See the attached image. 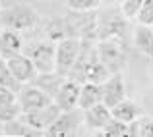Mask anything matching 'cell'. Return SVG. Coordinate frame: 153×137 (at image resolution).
Masks as SVG:
<instances>
[{
	"instance_id": "23",
	"label": "cell",
	"mask_w": 153,
	"mask_h": 137,
	"mask_svg": "<svg viewBox=\"0 0 153 137\" xmlns=\"http://www.w3.org/2000/svg\"><path fill=\"white\" fill-rule=\"evenodd\" d=\"M142 4H143V0H122L120 8H122V14L126 18H136L140 8H142Z\"/></svg>"
},
{
	"instance_id": "8",
	"label": "cell",
	"mask_w": 153,
	"mask_h": 137,
	"mask_svg": "<svg viewBox=\"0 0 153 137\" xmlns=\"http://www.w3.org/2000/svg\"><path fill=\"white\" fill-rule=\"evenodd\" d=\"M6 62H8L10 71L22 83H31L35 77H37V74H39L37 68H35V64H33V60H31L29 56L22 54V52H19V54H16V56H12V58H8Z\"/></svg>"
},
{
	"instance_id": "14",
	"label": "cell",
	"mask_w": 153,
	"mask_h": 137,
	"mask_svg": "<svg viewBox=\"0 0 153 137\" xmlns=\"http://www.w3.org/2000/svg\"><path fill=\"white\" fill-rule=\"evenodd\" d=\"M64 81H66L64 75H60L58 71H51V74H37V77H35L31 83H35L37 87H41V89L49 96H52V100H54L56 93L60 91V87H62Z\"/></svg>"
},
{
	"instance_id": "12",
	"label": "cell",
	"mask_w": 153,
	"mask_h": 137,
	"mask_svg": "<svg viewBox=\"0 0 153 137\" xmlns=\"http://www.w3.org/2000/svg\"><path fill=\"white\" fill-rule=\"evenodd\" d=\"M111 118H112V112L105 102H99L95 106L83 110V124L87 127H91V130H103L105 124Z\"/></svg>"
},
{
	"instance_id": "11",
	"label": "cell",
	"mask_w": 153,
	"mask_h": 137,
	"mask_svg": "<svg viewBox=\"0 0 153 137\" xmlns=\"http://www.w3.org/2000/svg\"><path fill=\"white\" fill-rule=\"evenodd\" d=\"M22 46H23V41H22L19 31L6 29V27H4L2 33H0V58L8 60V58H12V56L19 54V52H22Z\"/></svg>"
},
{
	"instance_id": "29",
	"label": "cell",
	"mask_w": 153,
	"mask_h": 137,
	"mask_svg": "<svg viewBox=\"0 0 153 137\" xmlns=\"http://www.w3.org/2000/svg\"><path fill=\"white\" fill-rule=\"evenodd\" d=\"M0 12H2V4H0Z\"/></svg>"
},
{
	"instance_id": "10",
	"label": "cell",
	"mask_w": 153,
	"mask_h": 137,
	"mask_svg": "<svg viewBox=\"0 0 153 137\" xmlns=\"http://www.w3.org/2000/svg\"><path fill=\"white\" fill-rule=\"evenodd\" d=\"M97 56L105 66H107V70L112 71V74L118 71V68L122 66V62H124L120 45L114 43V41H103L101 45L97 46Z\"/></svg>"
},
{
	"instance_id": "24",
	"label": "cell",
	"mask_w": 153,
	"mask_h": 137,
	"mask_svg": "<svg viewBox=\"0 0 153 137\" xmlns=\"http://www.w3.org/2000/svg\"><path fill=\"white\" fill-rule=\"evenodd\" d=\"M140 124V137H153V118H142Z\"/></svg>"
},
{
	"instance_id": "1",
	"label": "cell",
	"mask_w": 153,
	"mask_h": 137,
	"mask_svg": "<svg viewBox=\"0 0 153 137\" xmlns=\"http://www.w3.org/2000/svg\"><path fill=\"white\" fill-rule=\"evenodd\" d=\"M0 19H2V25L6 29L25 31L37 25L39 14L27 4H16V6H10L0 12Z\"/></svg>"
},
{
	"instance_id": "5",
	"label": "cell",
	"mask_w": 153,
	"mask_h": 137,
	"mask_svg": "<svg viewBox=\"0 0 153 137\" xmlns=\"http://www.w3.org/2000/svg\"><path fill=\"white\" fill-rule=\"evenodd\" d=\"M29 58L33 60L39 74H51L56 71V46L51 43H37L31 46Z\"/></svg>"
},
{
	"instance_id": "26",
	"label": "cell",
	"mask_w": 153,
	"mask_h": 137,
	"mask_svg": "<svg viewBox=\"0 0 153 137\" xmlns=\"http://www.w3.org/2000/svg\"><path fill=\"white\" fill-rule=\"evenodd\" d=\"M0 135H4V122H0Z\"/></svg>"
},
{
	"instance_id": "25",
	"label": "cell",
	"mask_w": 153,
	"mask_h": 137,
	"mask_svg": "<svg viewBox=\"0 0 153 137\" xmlns=\"http://www.w3.org/2000/svg\"><path fill=\"white\" fill-rule=\"evenodd\" d=\"M0 102L2 104H10V102H18V93L8 89V87L0 85Z\"/></svg>"
},
{
	"instance_id": "20",
	"label": "cell",
	"mask_w": 153,
	"mask_h": 137,
	"mask_svg": "<svg viewBox=\"0 0 153 137\" xmlns=\"http://www.w3.org/2000/svg\"><path fill=\"white\" fill-rule=\"evenodd\" d=\"M103 0H68V8L74 12H93L101 6Z\"/></svg>"
},
{
	"instance_id": "27",
	"label": "cell",
	"mask_w": 153,
	"mask_h": 137,
	"mask_svg": "<svg viewBox=\"0 0 153 137\" xmlns=\"http://www.w3.org/2000/svg\"><path fill=\"white\" fill-rule=\"evenodd\" d=\"M2 27H4V25H2V19H0V33H2Z\"/></svg>"
},
{
	"instance_id": "18",
	"label": "cell",
	"mask_w": 153,
	"mask_h": 137,
	"mask_svg": "<svg viewBox=\"0 0 153 137\" xmlns=\"http://www.w3.org/2000/svg\"><path fill=\"white\" fill-rule=\"evenodd\" d=\"M0 85L8 87V89H12V91H16V93H19V91H22V87H23V83L10 71L8 62L4 58H0Z\"/></svg>"
},
{
	"instance_id": "9",
	"label": "cell",
	"mask_w": 153,
	"mask_h": 137,
	"mask_svg": "<svg viewBox=\"0 0 153 137\" xmlns=\"http://www.w3.org/2000/svg\"><path fill=\"white\" fill-rule=\"evenodd\" d=\"M79 81L66 77V81L62 83L60 91L56 93L54 102L60 106V110H74L78 108V100H79Z\"/></svg>"
},
{
	"instance_id": "19",
	"label": "cell",
	"mask_w": 153,
	"mask_h": 137,
	"mask_svg": "<svg viewBox=\"0 0 153 137\" xmlns=\"http://www.w3.org/2000/svg\"><path fill=\"white\" fill-rule=\"evenodd\" d=\"M126 131H128V124L112 116V118L105 124V127L101 130V133L103 135H108V137H122V135H126Z\"/></svg>"
},
{
	"instance_id": "30",
	"label": "cell",
	"mask_w": 153,
	"mask_h": 137,
	"mask_svg": "<svg viewBox=\"0 0 153 137\" xmlns=\"http://www.w3.org/2000/svg\"><path fill=\"white\" fill-rule=\"evenodd\" d=\"M103 2H111V0H103Z\"/></svg>"
},
{
	"instance_id": "21",
	"label": "cell",
	"mask_w": 153,
	"mask_h": 137,
	"mask_svg": "<svg viewBox=\"0 0 153 137\" xmlns=\"http://www.w3.org/2000/svg\"><path fill=\"white\" fill-rule=\"evenodd\" d=\"M19 114H22L19 102H10V104H2L0 102V122H10V120L18 118Z\"/></svg>"
},
{
	"instance_id": "15",
	"label": "cell",
	"mask_w": 153,
	"mask_h": 137,
	"mask_svg": "<svg viewBox=\"0 0 153 137\" xmlns=\"http://www.w3.org/2000/svg\"><path fill=\"white\" fill-rule=\"evenodd\" d=\"M134 45L142 54L153 58V27L140 23L134 31Z\"/></svg>"
},
{
	"instance_id": "13",
	"label": "cell",
	"mask_w": 153,
	"mask_h": 137,
	"mask_svg": "<svg viewBox=\"0 0 153 137\" xmlns=\"http://www.w3.org/2000/svg\"><path fill=\"white\" fill-rule=\"evenodd\" d=\"M103 102V85L95 81H83L82 87H79V100L78 106L82 110H87V108L95 106V104Z\"/></svg>"
},
{
	"instance_id": "2",
	"label": "cell",
	"mask_w": 153,
	"mask_h": 137,
	"mask_svg": "<svg viewBox=\"0 0 153 137\" xmlns=\"http://www.w3.org/2000/svg\"><path fill=\"white\" fill-rule=\"evenodd\" d=\"M82 41L79 39H62L56 46V71L64 77H68L70 70L74 68L76 60L79 56Z\"/></svg>"
},
{
	"instance_id": "28",
	"label": "cell",
	"mask_w": 153,
	"mask_h": 137,
	"mask_svg": "<svg viewBox=\"0 0 153 137\" xmlns=\"http://www.w3.org/2000/svg\"><path fill=\"white\" fill-rule=\"evenodd\" d=\"M114 2H116V4H122V0H114Z\"/></svg>"
},
{
	"instance_id": "17",
	"label": "cell",
	"mask_w": 153,
	"mask_h": 137,
	"mask_svg": "<svg viewBox=\"0 0 153 137\" xmlns=\"http://www.w3.org/2000/svg\"><path fill=\"white\" fill-rule=\"evenodd\" d=\"M43 131H37L25 122V120H10V122H4V135L10 137H27V135H39Z\"/></svg>"
},
{
	"instance_id": "22",
	"label": "cell",
	"mask_w": 153,
	"mask_h": 137,
	"mask_svg": "<svg viewBox=\"0 0 153 137\" xmlns=\"http://www.w3.org/2000/svg\"><path fill=\"white\" fill-rule=\"evenodd\" d=\"M136 18H138V23L153 27V0H143V4H142V8H140Z\"/></svg>"
},
{
	"instance_id": "16",
	"label": "cell",
	"mask_w": 153,
	"mask_h": 137,
	"mask_svg": "<svg viewBox=\"0 0 153 137\" xmlns=\"http://www.w3.org/2000/svg\"><path fill=\"white\" fill-rule=\"evenodd\" d=\"M111 112H112V116H114V118H118V120H122V122L130 124V122H134V120L140 118L142 108H140L136 102L124 99V100H120L118 104H114V106L111 108Z\"/></svg>"
},
{
	"instance_id": "4",
	"label": "cell",
	"mask_w": 153,
	"mask_h": 137,
	"mask_svg": "<svg viewBox=\"0 0 153 137\" xmlns=\"http://www.w3.org/2000/svg\"><path fill=\"white\" fill-rule=\"evenodd\" d=\"M18 102L22 106V114L23 112H31V110H37V108H43L47 104L54 102L52 96H49L41 87L33 85H23L22 91L18 93Z\"/></svg>"
},
{
	"instance_id": "3",
	"label": "cell",
	"mask_w": 153,
	"mask_h": 137,
	"mask_svg": "<svg viewBox=\"0 0 153 137\" xmlns=\"http://www.w3.org/2000/svg\"><path fill=\"white\" fill-rule=\"evenodd\" d=\"M83 122V110L82 108H74V110H62L60 116L47 127L45 135L49 137H60V135H70L76 131V127Z\"/></svg>"
},
{
	"instance_id": "6",
	"label": "cell",
	"mask_w": 153,
	"mask_h": 137,
	"mask_svg": "<svg viewBox=\"0 0 153 137\" xmlns=\"http://www.w3.org/2000/svg\"><path fill=\"white\" fill-rule=\"evenodd\" d=\"M60 112H62V110H60L58 104L51 102V104H47V106H43V108H37V110L23 112V120H25L33 130L43 131V133H45L47 127H49L51 124L60 116Z\"/></svg>"
},
{
	"instance_id": "7",
	"label": "cell",
	"mask_w": 153,
	"mask_h": 137,
	"mask_svg": "<svg viewBox=\"0 0 153 137\" xmlns=\"http://www.w3.org/2000/svg\"><path fill=\"white\" fill-rule=\"evenodd\" d=\"M101 85H103V102L108 108H112L114 104H118L120 100L126 99V87H124V79L120 71L111 74Z\"/></svg>"
}]
</instances>
